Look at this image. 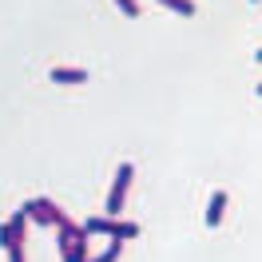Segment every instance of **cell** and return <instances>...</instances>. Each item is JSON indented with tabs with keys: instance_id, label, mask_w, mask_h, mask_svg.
<instances>
[{
	"instance_id": "1",
	"label": "cell",
	"mask_w": 262,
	"mask_h": 262,
	"mask_svg": "<svg viewBox=\"0 0 262 262\" xmlns=\"http://www.w3.org/2000/svg\"><path fill=\"white\" fill-rule=\"evenodd\" d=\"M131 175H135V167H131V163H119V171H115V183H112V195H107V207H103V214H112V219H119V214H123V195H127V187H131Z\"/></svg>"
},
{
	"instance_id": "2",
	"label": "cell",
	"mask_w": 262,
	"mask_h": 262,
	"mask_svg": "<svg viewBox=\"0 0 262 262\" xmlns=\"http://www.w3.org/2000/svg\"><path fill=\"white\" fill-rule=\"evenodd\" d=\"M24 223H28V211H24V207H20L8 223H0V246H4V250L24 246Z\"/></svg>"
},
{
	"instance_id": "3",
	"label": "cell",
	"mask_w": 262,
	"mask_h": 262,
	"mask_svg": "<svg viewBox=\"0 0 262 262\" xmlns=\"http://www.w3.org/2000/svg\"><path fill=\"white\" fill-rule=\"evenodd\" d=\"M83 230H88V234H103V238H115V230H119V219H112V214H92V219L83 223Z\"/></svg>"
},
{
	"instance_id": "4",
	"label": "cell",
	"mask_w": 262,
	"mask_h": 262,
	"mask_svg": "<svg viewBox=\"0 0 262 262\" xmlns=\"http://www.w3.org/2000/svg\"><path fill=\"white\" fill-rule=\"evenodd\" d=\"M24 211H28V219L48 223V227H52V211H56V203H52V199H28V203H24Z\"/></svg>"
},
{
	"instance_id": "5",
	"label": "cell",
	"mask_w": 262,
	"mask_h": 262,
	"mask_svg": "<svg viewBox=\"0 0 262 262\" xmlns=\"http://www.w3.org/2000/svg\"><path fill=\"white\" fill-rule=\"evenodd\" d=\"M48 76H52V83H88V68H64V64H56Z\"/></svg>"
},
{
	"instance_id": "6",
	"label": "cell",
	"mask_w": 262,
	"mask_h": 262,
	"mask_svg": "<svg viewBox=\"0 0 262 262\" xmlns=\"http://www.w3.org/2000/svg\"><path fill=\"white\" fill-rule=\"evenodd\" d=\"M223 211H227V191H214L211 203H207V227H219V223H223Z\"/></svg>"
},
{
	"instance_id": "7",
	"label": "cell",
	"mask_w": 262,
	"mask_h": 262,
	"mask_svg": "<svg viewBox=\"0 0 262 262\" xmlns=\"http://www.w3.org/2000/svg\"><path fill=\"white\" fill-rule=\"evenodd\" d=\"M119 250H123V238H112V243L103 246L99 254H92L88 262H115V258H119Z\"/></svg>"
},
{
	"instance_id": "8",
	"label": "cell",
	"mask_w": 262,
	"mask_h": 262,
	"mask_svg": "<svg viewBox=\"0 0 262 262\" xmlns=\"http://www.w3.org/2000/svg\"><path fill=\"white\" fill-rule=\"evenodd\" d=\"M159 4H167V8L179 12V16H195V0H159Z\"/></svg>"
},
{
	"instance_id": "9",
	"label": "cell",
	"mask_w": 262,
	"mask_h": 262,
	"mask_svg": "<svg viewBox=\"0 0 262 262\" xmlns=\"http://www.w3.org/2000/svg\"><path fill=\"white\" fill-rule=\"evenodd\" d=\"M115 4H119L127 16H139V0H115Z\"/></svg>"
},
{
	"instance_id": "10",
	"label": "cell",
	"mask_w": 262,
	"mask_h": 262,
	"mask_svg": "<svg viewBox=\"0 0 262 262\" xmlns=\"http://www.w3.org/2000/svg\"><path fill=\"white\" fill-rule=\"evenodd\" d=\"M8 262H24V246H12V250H8Z\"/></svg>"
},
{
	"instance_id": "11",
	"label": "cell",
	"mask_w": 262,
	"mask_h": 262,
	"mask_svg": "<svg viewBox=\"0 0 262 262\" xmlns=\"http://www.w3.org/2000/svg\"><path fill=\"white\" fill-rule=\"evenodd\" d=\"M254 60H262V48H258V52H254Z\"/></svg>"
},
{
	"instance_id": "12",
	"label": "cell",
	"mask_w": 262,
	"mask_h": 262,
	"mask_svg": "<svg viewBox=\"0 0 262 262\" xmlns=\"http://www.w3.org/2000/svg\"><path fill=\"white\" fill-rule=\"evenodd\" d=\"M258 96H262V83H258Z\"/></svg>"
}]
</instances>
